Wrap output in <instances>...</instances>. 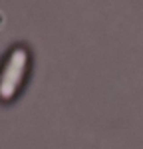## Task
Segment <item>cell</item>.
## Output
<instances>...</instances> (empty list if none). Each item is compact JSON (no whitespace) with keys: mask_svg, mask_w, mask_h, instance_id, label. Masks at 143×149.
<instances>
[{"mask_svg":"<svg viewBox=\"0 0 143 149\" xmlns=\"http://www.w3.org/2000/svg\"><path fill=\"white\" fill-rule=\"evenodd\" d=\"M26 68H28V52L24 48H16L0 74V97L2 100H10L16 95L24 81Z\"/></svg>","mask_w":143,"mask_h":149,"instance_id":"1","label":"cell"}]
</instances>
